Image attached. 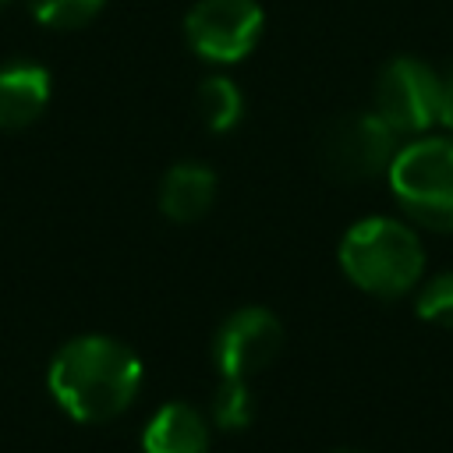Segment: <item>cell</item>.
Here are the masks:
<instances>
[{"label":"cell","instance_id":"6","mask_svg":"<svg viewBox=\"0 0 453 453\" xmlns=\"http://www.w3.org/2000/svg\"><path fill=\"white\" fill-rule=\"evenodd\" d=\"M375 113L396 134H418L428 124H435V113H439L435 71L414 57L389 60L375 81Z\"/></svg>","mask_w":453,"mask_h":453},{"label":"cell","instance_id":"1","mask_svg":"<svg viewBox=\"0 0 453 453\" xmlns=\"http://www.w3.org/2000/svg\"><path fill=\"white\" fill-rule=\"evenodd\" d=\"M142 375H145L142 361L127 343L88 333L67 340L53 354L46 382L53 400L74 421L99 425L124 414L134 403L142 389Z\"/></svg>","mask_w":453,"mask_h":453},{"label":"cell","instance_id":"7","mask_svg":"<svg viewBox=\"0 0 453 453\" xmlns=\"http://www.w3.org/2000/svg\"><path fill=\"white\" fill-rule=\"evenodd\" d=\"M280 350H283V322L269 308H258V304L230 311L212 340L216 368L226 379L258 375L262 368L276 361Z\"/></svg>","mask_w":453,"mask_h":453},{"label":"cell","instance_id":"4","mask_svg":"<svg viewBox=\"0 0 453 453\" xmlns=\"http://www.w3.org/2000/svg\"><path fill=\"white\" fill-rule=\"evenodd\" d=\"M262 35V7L255 0H198L184 18L188 46L209 64L244 60Z\"/></svg>","mask_w":453,"mask_h":453},{"label":"cell","instance_id":"2","mask_svg":"<svg viewBox=\"0 0 453 453\" xmlns=\"http://www.w3.org/2000/svg\"><path fill=\"white\" fill-rule=\"evenodd\" d=\"M340 269L372 297H400L418 287L425 273V248L407 223L393 216H368L343 234Z\"/></svg>","mask_w":453,"mask_h":453},{"label":"cell","instance_id":"13","mask_svg":"<svg viewBox=\"0 0 453 453\" xmlns=\"http://www.w3.org/2000/svg\"><path fill=\"white\" fill-rule=\"evenodd\" d=\"M418 319L453 329V269L432 276L421 290H418Z\"/></svg>","mask_w":453,"mask_h":453},{"label":"cell","instance_id":"14","mask_svg":"<svg viewBox=\"0 0 453 453\" xmlns=\"http://www.w3.org/2000/svg\"><path fill=\"white\" fill-rule=\"evenodd\" d=\"M28 4L32 14L50 28H78L103 7V0H28Z\"/></svg>","mask_w":453,"mask_h":453},{"label":"cell","instance_id":"11","mask_svg":"<svg viewBox=\"0 0 453 453\" xmlns=\"http://www.w3.org/2000/svg\"><path fill=\"white\" fill-rule=\"evenodd\" d=\"M198 110H202V120L209 124V131H216V134L234 131L237 120H241V113H244L241 88L226 74H212L198 88Z\"/></svg>","mask_w":453,"mask_h":453},{"label":"cell","instance_id":"10","mask_svg":"<svg viewBox=\"0 0 453 453\" xmlns=\"http://www.w3.org/2000/svg\"><path fill=\"white\" fill-rule=\"evenodd\" d=\"M50 99V74L39 64L0 67V127L14 131L32 124Z\"/></svg>","mask_w":453,"mask_h":453},{"label":"cell","instance_id":"5","mask_svg":"<svg viewBox=\"0 0 453 453\" xmlns=\"http://www.w3.org/2000/svg\"><path fill=\"white\" fill-rule=\"evenodd\" d=\"M322 166L336 180H368L386 173L396 156V131L379 113L340 117L322 134Z\"/></svg>","mask_w":453,"mask_h":453},{"label":"cell","instance_id":"15","mask_svg":"<svg viewBox=\"0 0 453 453\" xmlns=\"http://www.w3.org/2000/svg\"><path fill=\"white\" fill-rule=\"evenodd\" d=\"M435 120L453 131V71L446 78H439V113H435Z\"/></svg>","mask_w":453,"mask_h":453},{"label":"cell","instance_id":"8","mask_svg":"<svg viewBox=\"0 0 453 453\" xmlns=\"http://www.w3.org/2000/svg\"><path fill=\"white\" fill-rule=\"evenodd\" d=\"M216 198V173L205 163H177L163 173L159 209L173 223H195L209 212Z\"/></svg>","mask_w":453,"mask_h":453},{"label":"cell","instance_id":"3","mask_svg":"<svg viewBox=\"0 0 453 453\" xmlns=\"http://www.w3.org/2000/svg\"><path fill=\"white\" fill-rule=\"evenodd\" d=\"M396 205L428 230H453V142L418 138L396 149L386 170Z\"/></svg>","mask_w":453,"mask_h":453},{"label":"cell","instance_id":"9","mask_svg":"<svg viewBox=\"0 0 453 453\" xmlns=\"http://www.w3.org/2000/svg\"><path fill=\"white\" fill-rule=\"evenodd\" d=\"M142 453H209V425L191 403H166L149 418Z\"/></svg>","mask_w":453,"mask_h":453},{"label":"cell","instance_id":"16","mask_svg":"<svg viewBox=\"0 0 453 453\" xmlns=\"http://www.w3.org/2000/svg\"><path fill=\"white\" fill-rule=\"evenodd\" d=\"M343 453H354V449H343Z\"/></svg>","mask_w":453,"mask_h":453},{"label":"cell","instance_id":"12","mask_svg":"<svg viewBox=\"0 0 453 453\" xmlns=\"http://www.w3.org/2000/svg\"><path fill=\"white\" fill-rule=\"evenodd\" d=\"M255 418V396L248 389V379H226L219 375V386L212 393V421L223 432H241Z\"/></svg>","mask_w":453,"mask_h":453}]
</instances>
